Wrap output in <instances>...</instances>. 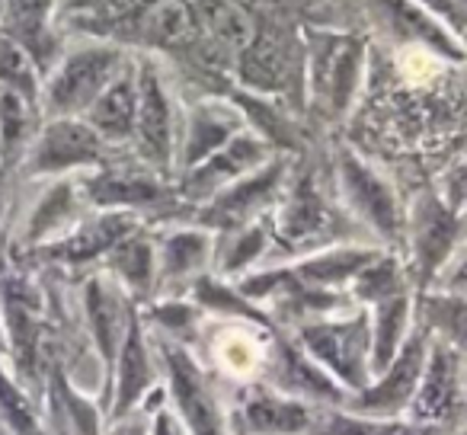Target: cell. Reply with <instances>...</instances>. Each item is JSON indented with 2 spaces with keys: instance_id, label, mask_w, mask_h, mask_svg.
<instances>
[{
  "instance_id": "1",
  "label": "cell",
  "mask_w": 467,
  "mask_h": 435,
  "mask_svg": "<svg viewBox=\"0 0 467 435\" xmlns=\"http://www.w3.org/2000/svg\"><path fill=\"white\" fill-rule=\"evenodd\" d=\"M333 243H368L365 231L343 212L337 189L307 154L295 157L279 205L273 208V247L285 256H307Z\"/></svg>"
},
{
  "instance_id": "2",
  "label": "cell",
  "mask_w": 467,
  "mask_h": 435,
  "mask_svg": "<svg viewBox=\"0 0 467 435\" xmlns=\"http://www.w3.org/2000/svg\"><path fill=\"white\" fill-rule=\"evenodd\" d=\"M330 182L343 212L371 237V243L388 254L403 256L407 237V205L394 182L375 170L356 148L339 144L330 157Z\"/></svg>"
},
{
  "instance_id": "3",
  "label": "cell",
  "mask_w": 467,
  "mask_h": 435,
  "mask_svg": "<svg viewBox=\"0 0 467 435\" xmlns=\"http://www.w3.org/2000/svg\"><path fill=\"white\" fill-rule=\"evenodd\" d=\"M467 241V208L451 195L426 186L407 205V237H403V266L416 295L429 292L454 250Z\"/></svg>"
},
{
  "instance_id": "4",
  "label": "cell",
  "mask_w": 467,
  "mask_h": 435,
  "mask_svg": "<svg viewBox=\"0 0 467 435\" xmlns=\"http://www.w3.org/2000/svg\"><path fill=\"white\" fill-rule=\"evenodd\" d=\"M368 48L349 33H311L305 46V112L343 122L362 90Z\"/></svg>"
},
{
  "instance_id": "5",
  "label": "cell",
  "mask_w": 467,
  "mask_h": 435,
  "mask_svg": "<svg viewBox=\"0 0 467 435\" xmlns=\"http://www.w3.org/2000/svg\"><path fill=\"white\" fill-rule=\"evenodd\" d=\"M131 61L129 48L116 42L93 39L65 48L58 65L42 80V116L46 119H84L97 97L119 78Z\"/></svg>"
},
{
  "instance_id": "6",
  "label": "cell",
  "mask_w": 467,
  "mask_h": 435,
  "mask_svg": "<svg viewBox=\"0 0 467 435\" xmlns=\"http://www.w3.org/2000/svg\"><path fill=\"white\" fill-rule=\"evenodd\" d=\"M148 326V324H144ZM163 365L167 403L182 426V435H231L227 429L224 384L199 362L189 349L150 333Z\"/></svg>"
},
{
  "instance_id": "7",
  "label": "cell",
  "mask_w": 467,
  "mask_h": 435,
  "mask_svg": "<svg viewBox=\"0 0 467 435\" xmlns=\"http://www.w3.org/2000/svg\"><path fill=\"white\" fill-rule=\"evenodd\" d=\"M285 333H292L295 343L349 397L371 381V326L365 307L311 320Z\"/></svg>"
},
{
  "instance_id": "8",
  "label": "cell",
  "mask_w": 467,
  "mask_h": 435,
  "mask_svg": "<svg viewBox=\"0 0 467 435\" xmlns=\"http://www.w3.org/2000/svg\"><path fill=\"white\" fill-rule=\"evenodd\" d=\"M141 224V218L125 212H90L58 241L42 243V247L26 250V254H7V260L36 269V273L58 275V279L61 275H80L84 279L87 273L103 266L109 250Z\"/></svg>"
},
{
  "instance_id": "9",
  "label": "cell",
  "mask_w": 467,
  "mask_h": 435,
  "mask_svg": "<svg viewBox=\"0 0 467 435\" xmlns=\"http://www.w3.org/2000/svg\"><path fill=\"white\" fill-rule=\"evenodd\" d=\"M138 65V116L129 154L161 176L176 180V144H180V112L170 93L167 74L157 55H141Z\"/></svg>"
},
{
  "instance_id": "10",
  "label": "cell",
  "mask_w": 467,
  "mask_h": 435,
  "mask_svg": "<svg viewBox=\"0 0 467 435\" xmlns=\"http://www.w3.org/2000/svg\"><path fill=\"white\" fill-rule=\"evenodd\" d=\"M122 150L109 148L84 119H46L29 144L16 176L23 180H61L106 167Z\"/></svg>"
},
{
  "instance_id": "11",
  "label": "cell",
  "mask_w": 467,
  "mask_h": 435,
  "mask_svg": "<svg viewBox=\"0 0 467 435\" xmlns=\"http://www.w3.org/2000/svg\"><path fill=\"white\" fill-rule=\"evenodd\" d=\"M292 163H295V157L275 154L273 161L263 163L260 170L247 173L244 180L234 182V186L221 189L214 199H208L205 205L195 208L189 222L212 231V234L224 237V234L247 228V224L260 222V218H269L273 208L279 205V199H282V189H285L288 173H292Z\"/></svg>"
},
{
  "instance_id": "12",
  "label": "cell",
  "mask_w": 467,
  "mask_h": 435,
  "mask_svg": "<svg viewBox=\"0 0 467 435\" xmlns=\"http://www.w3.org/2000/svg\"><path fill=\"white\" fill-rule=\"evenodd\" d=\"M157 390H163V365L154 349L150 330L141 320V307H138L129 333L122 339V349H119L116 362H112L109 378H106L103 397H99V403L106 409V426L144 409V403Z\"/></svg>"
},
{
  "instance_id": "13",
  "label": "cell",
  "mask_w": 467,
  "mask_h": 435,
  "mask_svg": "<svg viewBox=\"0 0 467 435\" xmlns=\"http://www.w3.org/2000/svg\"><path fill=\"white\" fill-rule=\"evenodd\" d=\"M410 422L461 435L467 429V358L432 339L420 388L407 409Z\"/></svg>"
},
{
  "instance_id": "14",
  "label": "cell",
  "mask_w": 467,
  "mask_h": 435,
  "mask_svg": "<svg viewBox=\"0 0 467 435\" xmlns=\"http://www.w3.org/2000/svg\"><path fill=\"white\" fill-rule=\"evenodd\" d=\"M138 305L122 292L116 279L103 269H93L84 279L78 282V314H80V330H84L87 343H90L93 356L103 371V388L106 378L112 371L119 349H122V339L131 326ZM103 397V394H99ZM103 407V403H99Z\"/></svg>"
},
{
  "instance_id": "15",
  "label": "cell",
  "mask_w": 467,
  "mask_h": 435,
  "mask_svg": "<svg viewBox=\"0 0 467 435\" xmlns=\"http://www.w3.org/2000/svg\"><path fill=\"white\" fill-rule=\"evenodd\" d=\"M224 400L231 435H311L320 409L279 394L263 381L224 388Z\"/></svg>"
},
{
  "instance_id": "16",
  "label": "cell",
  "mask_w": 467,
  "mask_h": 435,
  "mask_svg": "<svg viewBox=\"0 0 467 435\" xmlns=\"http://www.w3.org/2000/svg\"><path fill=\"white\" fill-rule=\"evenodd\" d=\"M275 333L254 324H237V320H208L199 337L192 356L218 378L224 388L234 384H250L263 378L266 352Z\"/></svg>"
},
{
  "instance_id": "17",
  "label": "cell",
  "mask_w": 467,
  "mask_h": 435,
  "mask_svg": "<svg viewBox=\"0 0 467 435\" xmlns=\"http://www.w3.org/2000/svg\"><path fill=\"white\" fill-rule=\"evenodd\" d=\"M429 346H432V337H429L426 326L416 320L413 333L407 337L403 349L394 356V362L378 371V375H371V381L365 384L358 394H352L343 409L358 413V416H381V419L407 416L410 400H413L416 388H420L422 368H426Z\"/></svg>"
},
{
  "instance_id": "18",
  "label": "cell",
  "mask_w": 467,
  "mask_h": 435,
  "mask_svg": "<svg viewBox=\"0 0 467 435\" xmlns=\"http://www.w3.org/2000/svg\"><path fill=\"white\" fill-rule=\"evenodd\" d=\"M157 237V298H186L199 275L212 273L218 234L192 222L154 228Z\"/></svg>"
},
{
  "instance_id": "19",
  "label": "cell",
  "mask_w": 467,
  "mask_h": 435,
  "mask_svg": "<svg viewBox=\"0 0 467 435\" xmlns=\"http://www.w3.org/2000/svg\"><path fill=\"white\" fill-rule=\"evenodd\" d=\"M273 157H275V150L269 148L256 131L244 129L234 141H227L221 150L205 157L199 167L176 176V195L182 199V205H189L195 212V208L205 205L208 199H214L221 189L234 186L237 180H244L247 173L260 170L263 163H269Z\"/></svg>"
},
{
  "instance_id": "20",
  "label": "cell",
  "mask_w": 467,
  "mask_h": 435,
  "mask_svg": "<svg viewBox=\"0 0 467 435\" xmlns=\"http://www.w3.org/2000/svg\"><path fill=\"white\" fill-rule=\"evenodd\" d=\"M263 384L295 400H305L311 407H346L349 394L295 343L292 333H275L263 365Z\"/></svg>"
},
{
  "instance_id": "21",
  "label": "cell",
  "mask_w": 467,
  "mask_h": 435,
  "mask_svg": "<svg viewBox=\"0 0 467 435\" xmlns=\"http://www.w3.org/2000/svg\"><path fill=\"white\" fill-rule=\"evenodd\" d=\"M247 129L241 109L224 97V93H212V97L199 99L186 109L180 119V144H176V176L189 173L199 167L205 157L221 150L227 141L241 135Z\"/></svg>"
},
{
  "instance_id": "22",
  "label": "cell",
  "mask_w": 467,
  "mask_h": 435,
  "mask_svg": "<svg viewBox=\"0 0 467 435\" xmlns=\"http://www.w3.org/2000/svg\"><path fill=\"white\" fill-rule=\"evenodd\" d=\"M39 413L46 435H106V409L99 397L80 388L61 362L48 365L46 384H42Z\"/></svg>"
},
{
  "instance_id": "23",
  "label": "cell",
  "mask_w": 467,
  "mask_h": 435,
  "mask_svg": "<svg viewBox=\"0 0 467 435\" xmlns=\"http://www.w3.org/2000/svg\"><path fill=\"white\" fill-rule=\"evenodd\" d=\"M93 208L87 205L84 189H80V176H61V180H48V189L39 195L33 208H29L26 222H23L16 241L10 243L7 254H26L42 243L58 241L61 234L74 228L80 218H87Z\"/></svg>"
},
{
  "instance_id": "24",
  "label": "cell",
  "mask_w": 467,
  "mask_h": 435,
  "mask_svg": "<svg viewBox=\"0 0 467 435\" xmlns=\"http://www.w3.org/2000/svg\"><path fill=\"white\" fill-rule=\"evenodd\" d=\"M55 14H58V0H4V14H0V36L16 42L33 58L42 80L65 55L61 36L55 33Z\"/></svg>"
},
{
  "instance_id": "25",
  "label": "cell",
  "mask_w": 467,
  "mask_h": 435,
  "mask_svg": "<svg viewBox=\"0 0 467 435\" xmlns=\"http://www.w3.org/2000/svg\"><path fill=\"white\" fill-rule=\"evenodd\" d=\"M371 10L381 20V26L388 29L390 39L400 42V48H422V52H432L441 61L467 65L464 48L416 0H371Z\"/></svg>"
},
{
  "instance_id": "26",
  "label": "cell",
  "mask_w": 467,
  "mask_h": 435,
  "mask_svg": "<svg viewBox=\"0 0 467 435\" xmlns=\"http://www.w3.org/2000/svg\"><path fill=\"white\" fill-rule=\"evenodd\" d=\"M103 273L122 285V292L135 301L138 307L150 305L157 298V237L150 224H141L129 237L109 250L103 260Z\"/></svg>"
},
{
  "instance_id": "27",
  "label": "cell",
  "mask_w": 467,
  "mask_h": 435,
  "mask_svg": "<svg viewBox=\"0 0 467 435\" xmlns=\"http://www.w3.org/2000/svg\"><path fill=\"white\" fill-rule=\"evenodd\" d=\"M138 116V65L135 58L119 71V78L97 97V103L84 112V122L103 138L109 148L129 150Z\"/></svg>"
},
{
  "instance_id": "28",
  "label": "cell",
  "mask_w": 467,
  "mask_h": 435,
  "mask_svg": "<svg viewBox=\"0 0 467 435\" xmlns=\"http://www.w3.org/2000/svg\"><path fill=\"white\" fill-rule=\"evenodd\" d=\"M365 311H368V326H371V375H378V371L394 362V356L403 349L407 337L413 333L416 295L413 292L394 295V298L378 301V305L365 307Z\"/></svg>"
},
{
  "instance_id": "29",
  "label": "cell",
  "mask_w": 467,
  "mask_h": 435,
  "mask_svg": "<svg viewBox=\"0 0 467 435\" xmlns=\"http://www.w3.org/2000/svg\"><path fill=\"white\" fill-rule=\"evenodd\" d=\"M42 122V106L20 93L0 90V167L16 176L29 144L36 141Z\"/></svg>"
},
{
  "instance_id": "30",
  "label": "cell",
  "mask_w": 467,
  "mask_h": 435,
  "mask_svg": "<svg viewBox=\"0 0 467 435\" xmlns=\"http://www.w3.org/2000/svg\"><path fill=\"white\" fill-rule=\"evenodd\" d=\"M269 254H273V214L247 224L241 231H234V234L218 237L212 273L234 282L241 279V275L254 273V269H260Z\"/></svg>"
},
{
  "instance_id": "31",
  "label": "cell",
  "mask_w": 467,
  "mask_h": 435,
  "mask_svg": "<svg viewBox=\"0 0 467 435\" xmlns=\"http://www.w3.org/2000/svg\"><path fill=\"white\" fill-rule=\"evenodd\" d=\"M416 320L426 326L429 337L467 358V295H416Z\"/></svg>"
},
{
  "instance_id": "32",
  "label": "cell",
  "mask_w": 467,
  "mask_h": 435,
  "mask_svg": "<svg viewBox=\"0 0 467 435\" xmlns=\"http://www.w3.org/2000/svg\"><path fill=\"white\" fill-rule=\"evenodd\" d=\"M311 435H451V432L410 422L407 416L381 419V416L349 413V409H343V407H324V409H317Z\"/></svg>"
},
{
  "instance_id": "33",
  "label": "cell",
  "mask_w": 467,
  "mask_h": 435,
  "mask_svg": "<svg viewBox=\"0 0 467 435\" xmlns=\"http://www.w3.org/2000/svg\"><path fill=\"white\" fill-rule=\"evenodd\" d=\"M403 292H413L407 266H403V256L388 254V250H384L381 256H375V260L349 282V298L356 307H371V305H378V301H388Z\"/></svg>"
},
{
  "instance_id": "34",
  "label": "cell",
  "mask_w": 467,
  "mask_h": 435,
  "mask_svg": "<svg viewBox=\"0 0 467 435\" xmlns=\"http://www.w3.org/2000/svg\"><path fill=\"white\" fill-rule=\"evenodd\" d=\"M0 90L20 93V97L39 103L42 99V74L16 42L0 36ZM42 106V103H39Z\"/></svg>"
},
{
  "instance_id": "35",
  "label": "cell",
  "mask_w": 467,
  "mask_h": 435,
  "mask_svg": "<svg viewBox=\"0 0 467 435\" xmlns=\"http://www.w3.org/2000/svg\"><path fill=\"white\" fill-rule=\"evenodd\" d=\"M416 4L426 7L467 55V0H416Z\"/></svg>"
},
{
  "instance_id": "36",
  "label": "cell",
  "mask_w": 467,
  "mask_h": 435,
  "mask_svg": "<svg viewBox=\"0 0 467 435\" xmlns=\"http://www.w3.org/2000/svg\"><path fill=\"white\" fill-rule=\"evenodd\" d=\"M429 292L441 295H467V241L454 250V256L445 263V269L439 273V279L432 282Z\"/></svg>"
},
{
  "instance_id": "37",
  "label": "cell",
  "mask_w": 467,
  "mask_h": 435,
  "mask_svg": "<svg viewBox=\"0 0 467 435\" xmlns=\"http://www.w3.org/2000/svg\"><path fill=\"white\" fill-rule=\"evenodd\" d=\"M144 407H148V413H150L148 435H182L180 419H176V413L170 409V403H167V390H157V394L150 397Z\"/></svg>"
},
{
  "instance_id": "38",
  "label": "cell",
  "mask_w": 467,
  "mask_h": 435,
  "mask_svg": "<svg viewBox=\"0 0 467 435\" xmlns=\"http://www.w3.org/2000/svg\"><path fill=\"white\" fill-rule=\"evenodd\" d=\"M148 429H150V413H148V407H144V409H138V413L125 416V419L112 422V426L106 429V435H148Z\"/></svg>"
},
{
  "instance_id": "39",
  "label": "cell",
  "mask_w": 467,
  "mask_h": 435,
  "mask_svg": "<svg viewBox=\"0 0 467 435\" xmlns=\"http://www.w3.org/2000/svg\"><path fill=\"white\" fill-rule=\"evenodd\" d=\"M10 180H14V173L0 167V231H4V222H7L10 212Z\"/></svg>"
},
{
  "instance_id": "40",
  "label": "cell",
  "mask_w": 467,
  "mask_h": 435,
  "mask_svg": "<svg viewBox=\"0 0 467 435\" xmlns=\"http://www.w3.org/2000/svg\"><path fill=\"white\" fill-rule=\"evenodd\" d=\"M0 358H7V339H4V326H0Z\"/></svg>"
},
{
  "instance_id": "41",
  "label": "cell",
  "mask_w": 467,
  "mask_h": 435,
  "mask_svg": "<svg viewBox=\"0 0 467 435\" xmlns=\"http://www.w3.org/2000/svg\"><path fill=\"white\" fill-rule=\"evenodd\" d=\"M0 14H4V0H0Z\"/></svg>"
},
{
  "instance_id": "42",
  "label": "cell",
  "mask_w": 467,
  "mask_h": 435,
  "mask_svg": "<svg viewBox=\"0 0 467 435\" xmlns=\"http://www.w3.org/2000/svg\"><path fill=\"white\" fill-rule=\"evenodd\" d=\"M461 435H467V429H464V432H461Z\"/></svg>"
},
{
  "instance_id": "43",
  "label": "cell",
  "mask_w": 467,
  "mask_h": 435,
  "mask_svg": "<svg viewBox=\"0 0 467 435\" xmlns=\"http://www.w3.org/2000/svg\"><path fill=\"white\" fill-rule=\"evenodd\" d=\"M464 173H467V170H464Z\"/></svg>"
}]
</instances>
